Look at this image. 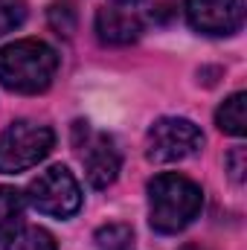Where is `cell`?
Listing matches in <instances>:
<instances>
[{
    "instance_id": "8",
    "label": "cell",
    "mask_w": 247,
    "mask_h": 250,
    "mask_svg": "<svg viewBox=\"0 0 247 250\" xmlns=\"http://www.w3.org/2000/svg\"><path fill=\"white\" fill-rule=\"evenodd\" d=\"M143 32V23L134 12L120 9V6H105L96 12V35L102 44H111V47H125V44H134Z\"/></svg>"
},
{
    "instance_id": "14",
    "label": "cell",
    "mask_w": 247,
    "mask_h": 250,
    "mask_svg": "<svg viewBox=\"0 0 247 250\" xmlns=\"http://www.w3.org/2000/svg\"><path fill=\"white\" fill-rule=\"evenodd\" d=\"M227 163H230V175H233V181L242 184V181H245V148H236V151L227 157Z\"/></svg>"
},
{
    "instance_id": "1",
    "label": "cell",
    "mask_w": 247,
    "mask_h": 250,
    "mask_svg": "<svg viewBox=\"0 0 247 250\" xmlns=\"http://www.w3.org/2000/svg\"><path fill=\"white\" fill-rule=\"evenodd\" d=\"M59 70V53L38 38H21L0 50V84L12 93H44Z\"/></svg>"
},
{
    "instance_id": "10",
    "label": "cell",
    "mask_w": 247,
    "mask_h": 250,
    "mask_svg": "<svg viewBox=\"0 0 247 250\" xmlns=\"http://www.w3.org/2000/svg\"><path fill=\"white\" fill-rule=\"evenodd\" d=\"M215 125L224 134L245 137L247 134V93L245 90H239V93H233V96H227L221 102V108L215 111Z\"/></svg>"
},
{
    "instance_id": "16",
    "label": "cell",
    "mask_w": 247,
    "mask_h": 250,
    "mask_svg": "<svg viewBox=\"0 0 247 250\" xmlns=\"http://www.w3.org/2000/svg\"><path fill=\"white\" fill-rule=\"evenodd\" d=\"M117 3H137V0H117Z\"/></svg>"
},
{
    "instance_id": "9",
    "label": "cell",
    "mask_w": 247,
    "mask_h": 250,
    "mask_svg": "<svg viewBox=\"0 0 247 250\" xmlns=\"http://www.w3.org/2000/svg\"><path fill=\"white\" fill-rule=\"evenodd\" d=\"M23 209L26 198L15 187H0V242L12 239L23 227Z\"/></svg>"
},
{
    "instance_id": "5",
    "label": "cell",
    "mask_w": 247,
    "mask_h": 250,
    "mask_svg": "<svg viewBox=\"0 0 247 250\" xmlns=\"http://www.w3.org/2000/svg\"><path fill=\"white\" fill-rule=\"evenodd\" d=\"M204 146L201 128L184 117H163L145 134V154L154 163H178L198 154Z\"/></svg>"
},
{
    "instance_id": "2",
    "label": "cell",
    "mask_w": 247,
    "mask_h": 250,
    "mask_svg": "<svg viewBox=\"0 0 247 250\" xmlns=\"http://www.w3.org/2000/svg\"><path fill=\"white\" fill-rule=\"evenodd\" d=\"M204 207V192L195 181L178 172H163L148 184V221L157 233L186 230Z\"/></svg>"
},
{
    "instance_id": "3",
    "label": "cell",
    "mask_w": 247,
    "mask_h": 250,
    "mask_svg": "<svg viewBox=\"0 0 247 250\" xmlns=\"http://www.w3.org/2000/svg\"><path fill=\"white\" fill-rule=\"evenodd\" d=\"M56 146V134L50 125L18 120L0 131V172L18 175L38 166Z\"/></svg>"
},
{
    "instance_id": "11",
    "label": "cell",
    "mask_w": 247,
    "mask_h": 250,
    "mask_svg": "<svg viewBox=\"0 0 247 250\" xmlns=\"http://www.w3.org/2000/svg\"><path fill=\"white\" fill-rule=\"evenodd\" d=\"M3 250H59V245L44 227H21L12 239H6Z\"/></svg>"
},
{
    "instance_id": "4",
    "label": "cell",
    "mask_w": 247,
    "mask_h": 250,
    "mask_svg": "<svg viewBox=\"0 0 247 250\" xmlns=\"http://www.w3.org/2000/svg\"><path fill=\"white\" fill-rule=\"evenodd\" d=\"M41 215L70 218L82 209V187L67 166H50L41 172L23 195Z\"/></svg>"
},
{
    "instance_id": "15",
    "label": "cell",
    "mask_w": 247,
    "mask_h": 250,
    "mask_svg": "<svg viewBox=\"0 0 247 250\" xmlns=\"http://www.w3.org/2000/svg\"><path fill=\"white\" fill-rule=\"evenodd\" d=\"M181 250H206V248H201V245H184Z\"/></svg>"
},
{
    "instance_id": "13",
    "label": "cell",
    "mask_w": 247,
    "mask_h": 250,
    "mask_svg": "<svg viewBox=\"0 0 247 250\" xmlns=\"http://www.w3.org/2000/svg\"><path fill=\"white\" fill-rule=\"evenodd\" d=\"M29 15L26 0H0V38L15 32Z\"/></svg>"
},
{
    "instance_id": "6",
    "label": "cell",
    "mask_w": 247,
    "mask_h": 250,
    "mask_svg": "<svg viewBox=\"0 0 247 250\" xmlns=\"http://www.w3.org/2000/svg\"><path fill=\"white\" fill-rule=\"evenodd\" d=\"M186 21L201 35H233L245 23V0H186Z\"/></svg>"
},
{
    "instance_id": "7",
    "label": "cell",
    "mask_w": 247,
    "mask_h": 250,
    "mask_svg": "<svg viewBox=\"0 0 247 250\" xmlns=\"http://www.w3.org/2000/svg\"><path fill=\"white\" fill-rule=\"evenodd\" d=\"M82 160H84L87 184H90L93 189L111 187V184L117 181V175H120V166H123V160H120V148H117L114 140L105 137V134H99V137H93V140L87 143Z\"/></svg>"
},
{
    "instance_id": "12",
    "label": "cell",
    "mask_w": 247,
    "mask_h": 250,
    "mask_svg": "<svg viewBox=\"0 0 247 250\" xmlns=\"http://www.w3.org/2000/svg\"><path fill=\"white\" fill-rule=\"evenodd\" d=\"M96 245L102 250H128L131 242H134V233L128 224H105L96 230Z\"/></svg>"
}]
</instances>
